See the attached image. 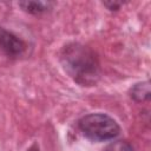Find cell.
Masks as SVG:
<instances>
[{
  "instance_id": "cell-1",
  "label": "cell",
  "mask_w": 151,
  "mask_h": 151,
  "mask_svg": "<svg viewBox=\"0 0 151 151\" xmlns=\"http://www.w3.org/2000/svg\"><path fill=\"white\" fill-rule=\"evenodd\" d=\"M60 63L65 72L79 85H96L100 78V65L92 48L80 42H68L60 51Z\"/></svg>"
},
{
  "instance_id": "cell-2",
  "label": "cell",
  "mask_w": 151,
  "mask_h": 151,
  "mask_svg": "<svg viewBox=\"0 0 151 151\" xmlns=\"http://www.w3.org/2000/svg\"><path fill=\"white\" fill-rule=\"evenodd\" d=\"M81 133L92 142H106L116 138L120 132V126L105 113H90L81 117L78 122Z\"/></svg>"
},
{
  "instance_id": "cell-3",
  "label": "cell",
  "mask_w": 151,
  "mask_h": 151,
  "mask_svg": "<svg viewBox=\"0 0 151 151\" xmlns=\"http://www.w3.org/2000/svg\"><path fill=\"white\" fill-rule=\"evenodd\" d=\"M26 42L13 32L0 27V50L9 58L21 57L26 51Z\"/></svg>"
},
{
  "instance_id": "cell-4",
  "label": "cell",
  "mask_w": 151,
  "mask_h": 151,
  "mask_svg": "<svg viewBox=\"0 0 151 151\" xmlns=\"http://www.w3.org/2000/svg\"><path fill=\"white\" fill-rule=\"evenodd\" d=\"M19 6L27 13L29 14H41L46 11H48L52 6L51 2H46V1H22L19 2Z\"/></svg>"
},
{
  "instance_id": "cell-5",
  "label": "cell",
  "mask_w": 151,
  "mask_h": 151,
  "mask_svg": "<svg viewBox=\"0 0 151 151\" xmlns=\"http://www.w3.org/2000/svg\"><path fill=\"white\" fill-rule=\"evenodd\" d=\"M130 96L136 101L149 100V98H150V83L149 81H143V83L136 84L131 88Z\"/></svg>"
},
{
  "instance_id": "cell-6",
  "label": "cell",
  "mask_w": 151,
  "mask_h": 151,
  "mask_svg": "<svg viewBox=\"0 0 151 151\" xmlns=\"http://www.w3.org/2000/svg\"><path fill=\"white\" fill-rule=\"evenodd\" d=\"M105 151H134V149L126 140H116L111 143Z\"/></svg>"
},
{
  "instance_id": "cell-7",
  "label": "cell",
  "mask_w": 151,
  "mask_h": 151,
  "mask_svg": "<svg viewBox=\"0 0 151 151\" xmlns=\"http://www.w3.org/2000/svg\"><path fill=\"white\" fill-rule=\"evenodd\" d=\"M103 5L106 6L110 11H118L123 6V2L122 1H104Z\"/></svg>"
},
{
  "instance_id": "cell-8",
  "label": "cell",
  "mask_w": 151,
  "mask_h": 151,
  "mask_svg": "<svg viewBox=\"0 0 151 151\" xmlns=\"http://www.w3.org/2000/svg\"><path fill=\"white\" fill-rule=\"evenodd\" d=\"M27 151H40V150H39L38 144H35V143H34V144H32V145L27 149Z\"/></svg>"
}]
</instances>
